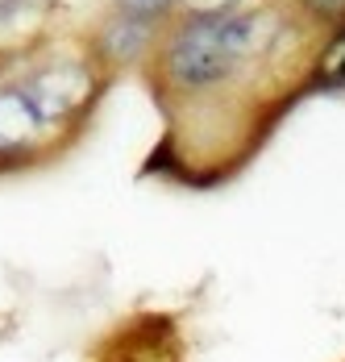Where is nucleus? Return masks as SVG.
I'll list each match as a JSON object with an SVG mask.
<instances>
[{"label": "nucleus", "mask_w": 345, "mask_h": 362, "mask_svg": "<svg viewBox=\"0 0 345 362\" xmlns=\"http://www.w3.org/2000/svg\"><path fill=\"white\" fill-rule=\"evenodd\" d=\"M254 42V17L221 13V17H187V25L171 37L167 67L183 88H208L233 71Z\"/></svg>", "instance_id": "nucleus-1"}, {"label": "nucleus", "mask_w": 345, "mask_h": 362, "mask_svg": "<svg viewBox=\"0 0 345 362\" xmlns=\"http://www.w3.org/2000/svg\"><path fill=\"white\" fill-rule=\"evenodd\" d=\"M21 92L42 112V121H54V117H67L79 105H88V96H92V71L83 63L59 59V63H50V67L30 75L21 83Z\"/></svg>", "instance_id": "nucleus-2"}, {"label": "nucleus", "mask_w": 345, "mask_h": 362, "mask_svg": "<svg viewBox=\"0 0 345 362\" xmlns=\"http://www.w3.org/2000/svg\"><path fill=\"white\" fill-rule=\"evenodd\" d=\"M37 129H42V112L30 105L21 83L0 88V154H13V150L30 146Z\"/></svg>", "instance_id": "nucleus-3"}, {"label": "nucleus", "mask_w": 345, "mask_h": 362, "mask_svg": "<svg viewBox=\"0 0 345 362\" xmlns=\"http://www.w3.org/2000/svg\"><path fill=\"white\" fill-rule=\"evenodd\" d=\"M146 37H150V17L121 8V13L112 17V25L104 30V54L117 59V63H129L134 54H141Z\"/></svg>", "instance_id": "nucleus-4"}, {"label": "nucleus", "mask_w": 345, "mask_h": 362, "mask_svg": "<svg viewBox=\"0 0 345 362\" xmlns=\"http://www.w3.org/2000/svg\"><path fill=\"white\" fill-rule=\"evenodd\" d=\"M187 8V17H221V13H233L238 0H179Z\"/></svg>", "instance_id": "nucleus-5"}, {"label": "nucleus", "mask_w": 345, "mask_h": 362, "mask_svg": "<svg viewBox=\"0 0 345 362\" xmlns=\"http://www.w3.org/2000/svg\"><path fill=\"white\" fill-rule=\"evenodd\" d=\"M129 13H141V17H154V13H163L171 0H121Z\"/></svg>", "instance_id": "nucleus-6"}, {"label": "nucleus", "mask_w": 345, "mask_h": 362, "mask_svg": "<svg viewBox=\"0 0 345 362\" xmlns=\"http://www.w3.org/2000/svg\"><path fill=\"white\" fill-rule=\"evenodd\" d=\"M308 4L320 13V17H341L345 13V0H308Z\"/></svg>", "instance_id": "nucleus-7"}, {"label": "nucleus", "mask_w": 345, "mask_h": 362, "mask_svg": "<svg viewBox=\"0 0 345 362\" xmlns=\"http://www.w3.org/2000/svg\"><path fill=\"white\" fill-rule=\"evenodd\" d=\"M329 83H333V88H345V37H341V54H337V67L329 71Z\"/></svg>", "instance_id": "nucleus-8"}, {"label": "nucleus", "mask_w": 345, "mask_h": 362, "mask_svg": "<svg viewBox=\"0 0 345 362\" xmlns=\"http://www.w3.org/2000/svg\"><path fill=\"white\" fill-rule=\"evenodd\" d=\"M17 4H21V0H0V17H8V13H13Z\"/></svg>", "instance_id": "nucleus-9"}]
</instances>
